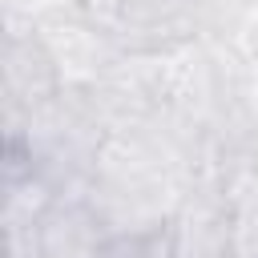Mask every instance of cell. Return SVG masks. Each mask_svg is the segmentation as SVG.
Returning <instances> with one entry per match:
<instances>
[{
  "label": "cell",
  "instance_id": "6da1fadb",
  "mask_svg": "<svg viewBox=\"0 0 258 258\" xmlns=\"http://www.w3.org/2000/svg\"><path fill=\"white\" fill-rule=\"evenodd\" d=\"M101 234L97 222L81 206L52 202L40 218V258H101Z\"/></svg>",
  "mask_w": 258,
  "mask_h": 258
},
{
  "label": "cell",
  "instance_id": "7a4b0ae2",
  "mask_svg": "<svg viewBox=\"0 0 258 258\" xmlns=\"http://www.w3.org/2000/svg\"><path fill=\"white\" fill-rule=\"evenodd\" d=\"M161 258H173V254H161Z\"/></svg>",
  "mask_w": 258,
  "mask_h": 258
}]
</instances>
